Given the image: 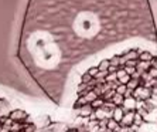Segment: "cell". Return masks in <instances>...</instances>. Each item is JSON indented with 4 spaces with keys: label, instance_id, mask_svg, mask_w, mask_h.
I'll list each match as a JSON object with an SVG mask.
<instances>
[{
    "label": "cell",
    "instance_id": "cell-1",
    "mask_svg": "<svg viewBox=\"0 0 157 132\" xmlns=\"http://www.w3.org/2000/svg\"><path fill=\"white\" fill-rule=\"evenodd\" d=\"M157 46L150 0H27L16 57L54 102L88 60L119 44Z\"/></svg>",
    "mask_w": 157,
    "mask_h": 132
}]
</instances>
